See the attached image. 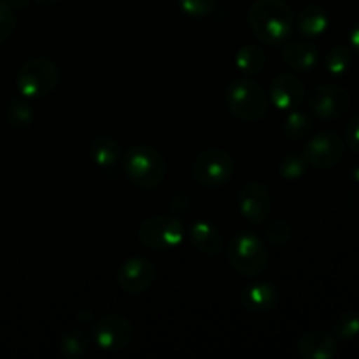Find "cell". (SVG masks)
Segmentation results:
<instances>
[{
    "label": "cell",
    "mask_w": 359,
    "mask_h": 359,
    "mask_svg": "<svg viewBox=\"0 0 359 359\" xmlns=\"http://www.w3.org/2000/svg\"><path fill=\"white\" fill-rule=\"evenodd\" d=\"M252 34L269 46H279L293 34L294 14L284 0H256L249 9Z\"/></svg>",
    "instance_id": "obj_1"
},
{
    "label": "cell",
    "mask_w": 359,
    "mask_h": 359,
    "mask_svg": "<svg viewBox=\"0 0 359 359\" xmlns=\"http://www.w3.org/2000/svg\"><path fill=\"white\" fill-rule=\"evenodd\" d=\"M123 170L133 186L140 189H154L167 175V163L156 147L140 144L130 147L123 154Z\"/></svg>",
    "instance_id": "obj_2"
},
{
    "label": "cell",
    "mask_w": 359,
    "mask_h": 359,
    "mask_svg": "<svg viewBox=\"0 0 359 359\" xmlns=\"http://www.w3.org/2000/svg\"><path fill=\"white\" fill-rule=\"evenodd\" d=\"M228 262L231 269L241 276H259L269 263V251L265 248V242L255 231H238L228 244Z\"/></svg>",
    "instance_id": "obj_3"
},
{
    "label": "cell",
    "mask_w": 359,
    "mask_h": 359,
    "mask_svg": "<svg viewBox=\"0 0 359 359\" xmlns=\"http://www.w3.org/2000/svg\"><path fill=\"white\" fill-rule=\"evenodd\" d=\"M224 102H226L228 111L242 121H258L269 112L266 93L259 84L248 77L230 83L224 93Z\"/></svg>",
    "instance_id": "obj_4"
},
{
    "label": "cell",
    "mask_w": 359,
    "mask_h": 359,
    "mask_svg": "<svg viewBox=\"0 0 359 359\" xmlns=\"http://www.w3.org/2000/svg\"><path fill=\"white\" fill-rule=\"evenodd\" d=\"M60 83V70L48 58H32L20 67L16 74V86L25 98H44L56 90Z\"/></svg>",
    "instance_id": "obj_5"
},
{
    "label": "cell",
    "mask_w": 359,
    "mask_h": 359,
    "mask_svg": "<svg viewBox=\"0 0 359 359\" xmlns=\"http://www.w3.org/2000/svg\"><path fill=\"white\" fill-rule=\"evenodd\" d=\"M235 172L233 158L223 149H207L193 163V177L200 186L217 189L226 184Z\"/></svg>",
    "instance_id": "obj_6"
},
{
    "label": "cell",
    "mask_w": 359,
    "mask_h": 359,
    "mask_svg": "<svg viewBox=\"0 0 359 359\" xmlns=\"http://www.w3.org/2000/svg\"><path fill=\"white\" fill-rule=\"evenodd\" d=\"M139 238L144 245L154 251H167L181 244L184 238V228L174 216H154L140 224Z\"/></svg>",
    "instance_id": "obj_7"
},
{
    "label": "cell",
    "mask_w": 359,
    "mask_h": 359,
    "mask_svg": "<svg viewBox=\"0 0 359 359\" xmlns=\"http://www.w3.org/2000/svg\"><path fill=\"white\" fill-rule=\"evenodd\" d=\"M93 340L102 351L118 353L126 349L133 340V326L125 316L105 314L93 325Z\"/></svg>",
    "instance_id": "obj_8"
},
{
    "label": "cell",
    "mask_w": 359,
    "mask_h": 359,
    "mask_svg": "<svg viewBox=\"0 0 359 359\" xmlns=\"http://www.w3.org/2000/svg\"><path fill=\"white\" fill-rule=\"evenodd\" d=\"M309 109L319 119H339L351 109V93L340 84H323L309 97Z\"/></svg>",
    "instance_id": "obj_9"
},
{
    "label": "cell",
    "mask_w": 359,
    "mask_h": 359,
    "mask_svg": "<svg viewBox=\"0 0 359 359\" xmlns=\"http://www.w3.org/2000/svg\"><path fill=\"white\" fill-rule=\"evenodd\" d=\"M344 151H346V144L335 132H321L309 139L302 154L309 167L325 170V168L335 167L342 160Z\"/></svg>",
    "instance_id": "obj_10"
},
{
    "label": "cell",
    "mask_w": 359,
    "mask_h": 359,
    "mask_svg": "<svg viewBox=\"0 0 359 359\" xmlns=\"http://www.w3.org/2000/svg\"><path fill=\"white\" fill-rule=\"evenodd\" d=\"M238 209L245 221L251 224H263L272 214L269 189L256 181L245 182L238 193Z\"/></svg>",
    "instance_id": "obj_11"
},
{
    "label": "cell",
    "mask_w": 359,
    "mask_h": 359,
    "mask_svg": "<svg viewBox=\"0 0 359 359\" xmlns=\"http://www.w3.org/2000/svg\"><path fill=\"white\" fill-rule=\"evenodd\" d=\"M156 277V269L147 258H130L119 266L118 270V284L125 293L140 294L149 290L151 284Z\"/></svg>",
    "instance_id": "obj_12"
},
{
    "label": "cell",
    "mask_w": 359,
    "mask_h": 359,
    "mask_svg": "<svg viewBox=\"0 0 359 359\" xmlns=\"http://www.w3.org/2000/svg\"><path fill=\"white\" fill-rule=\"evenodd\" d=\"M304 97V83L293 74H279L270 83V100L280 111H293L300 107Z\"/></svg>",
    "instance_id": "obj_13"
},
{
    "label": "cell",
    "mask_w": 359,
    "mask_h": 359,
    "mask_svg": "<svg viewBox=\"0 0 359 359\" xmlns=\"http://www.w3.org/2000/svg\"><path fill=\"white\" fill-rule=\"evenodd\" d=\"M297 353L304 359H333L339 354V342L323 330H312L298 339Z\"/></svg>",
    "instance_id": "obj_14"
},
{
    "label": "cell",
    "mask_w": 359,
    "mask_h": 359,
    "mask_svg": "<svg viewBox=\"0 0 359 359\" xmlns=\"http://www.w3.org/2000/svg\"><path fill=\"white\" fill-rule=\"evenodd\" d=\"M238 300L245 311L263 314V312L273 311L279 305V291L276 286L266 283L249 284V286L242 287Z\"/></svg>",
    "instance_id": "obj_15"
},
{
    "label": "cell",
    "mask_w": 359,
    "mask_h": 359,
    "mask_svg": "<svg viewBox=\"0 0 359 359\" xmlns=\"http://www.w3.org/2000/svg\"><path fill=\"white\" fill-rule=\"evenodd\" d=\"M189 238L196 251H200L202 255L216 256L223 249V235H221L219 228L214 226L209 221L196 219L189 226Z\"/></svg>",
    "instance_id": "obj_16"
},
{
    "label": "cell",
    "mask_w": 359,
    "mask_h": 359,
    "mask_svg": "<svg viewBox=\"0 0 359 359\" xmlns=\"http://www.w3.org/2000/svg\"><path fill=\"white\" fill-rule=\"evenodd\" d=\"M283 60L286 62V65H290L293 70H305L314 69L316 63L319 60L318 48L314 44L307 41H293L284 48L283 51Z\"/></svg>",
    "instance_id": "obj_17"
},
{
    "label": "cell",
    "mask_w": 359,
    "mask_h": 359,
    "mask_svg": "<svg viewBox=\"0 0 359 359\" xmlns=\"http://www.w3.org/2000/svg\"><path fill=\"white\" fill-rule=\"evenodd\" d=\"M328 13L318 4H309L300 11L297 18V27L304 37H319L328 28Z\"/></svg>",
    "instance_id": "obj_18"
},
{
    "label": "cell",
    "mask_w": 359,
    "mask_h": 359,
    "mask_svg": "<svg viewBox=\"0 0 359 359\" xmlns=\"http://www.w3.org/2000/svg\"><path fill=\"white\" fill-rule=\"evenodd\" d=\"M88 153H90V160L97 167L109 168L114 167L119 161V158H121V146L114 139H111V137L98 135L91 140Z\"/></svg>",
    "instance_id": "obj_19"
},
{
    "label": "cell",
    "mask_w": 359,
    "mask_h": 359,
    "mask_svg": "<svg viewBox=\"0 0 359 359\" xmlns=\"http://www.w3.org/2000/svg\"><path fill=\"white\" fill-rule=\"evenodd\" d=\"M266 56L262 48L255 44H245L235 55V65L245 76H256L265 69Z\"/></svg>",
    "instance_id": "obj_20"
},
{
    "label": "cell",
    "mask_w": 359,
    "mask_h": 359,
    "mask_svg": "<svg viewBox=\"0 0 359 359\" xmlns=\"http://www.w3.org/2000/svg\"><path fill=\"white\" fill-rule=\"evenodd\" d=\"M34 118L35 112L32 109V105L27 100H21V98L11 100L6 109V121L16 130L28 128L34 123Z\"/></svg>",
    "instance_id": "obj_21"
},
{
    "label": "cell",
    "mask_w": 359,
    "mask_h": 359,
    "mask_svg": "<svg viewBox=\"0 0 359 359\" xmlns=\"http://www.w3.org/2000/svg\"><path fill=\"white\" fill-rule=\"evenodd\" d=\"M312 128H314V121L311 116L297 109H293L284 121V133L290 140H304L305 137L311 135Z\"/></svg>",
    "instance_id": "obj_22"
},
{
    "label": "cell",
    "mask_w": 359,
    "mask_h": 359,
    "mask_svg": "<svg viewBox=\"0 0 359 359\" xmlns=\"http://www.w3.org/2000/svg\"><path fill=\"white\" fill-rule=\"evenodd\" d=\"M90 351V339L79 330H70L60 340V354L63 358H83Z\"/></svg>",
    "instance_id": "obj_23"
},
{
    "label": "cell",
    "mask_w": 359,
    "mask_h": 359,
    "mask_svg": "<svg viewBox=\"0 0 359 359\" xmlns=\"http://www.w3.org/2000/svg\"><path fill=\"white\" fill-rule=\"evenodd\" d=\"M351 62H353V49L349 46H335L330 49L325 56V69L332 76H342L349 70Z\"/></svg>",
    "instance_id": "obj_24"
},
{
    "label": "cell",
    "mask_w": 359,
    "mask_h": 359,
    "mask_svg": "<svg viewBox=\"0 0 359 359\" xmlns=\"http://www.w3.org/2000/svg\"><path fill=\"white\" fill-rule=\"evenodd\" d=\"M307 161H305L304 154L297 153H286L279 161V174L283 175L286 181H298L304 177L305 170H307Z\"/></svg>",
    "instance_id": "obj_25"
},
{
    "label": "cell",
    "mask_w": 359,
    "mask_h": 359,
    "mask_svg": "<svg viewBox=\"0 0 359 359\" xmlns=\"http://www.w3.org/2000/svg\"><path fill=\"white\" fill-rule=\"evenodd\" d=\"M333 332L342 340L356 339L359 335V312L349 311L340 314L333 323Z\"/></svg>",
    "instance_id": "obj_26"
},
{
    "label": "cell",
    "mask_w": 359,
    "mask_h": 359,
    "mask_svg": "<svg viewBox=\"0 0 359 359\" xmlns=\"http://www.w3.org/2000/svg\"><path fill=\"white\" fill-rule=\"evenodd\" d=\"M266 241L272 245H277V248H283L293 237V228H291L290 223L286 221H273L272 224H269L265 230Z\"/></svg>",
    "instance_id": "obj_27"
},
{
    "label": "cell",
    "mask_w": 359,
    "mask_h": 359,
    "mask_svg": "<svg viewBox=\"0 0 359 359\" xmlns=\"http://www.w3.org/2000/svg\"><path fill=\"white\" fill-rule=\"evenodd\" d=\"M16 25L18 20L14 9L7 2L0 0V44H4V42L13 37Z\"/></svg>",
    "instance_id": "obj_28"
},
{
    "label": "cell",
    "mask_w": 359,
    "mask_h": 359,
    "mask_svg": "<svg viewBox=\"0 0 359 359\" xmlns=\"http://www.w3.org/2000/svg\"><path fill=\"white\" fill-rule=\"evenodd\" d=\"M177 4L188 16L205 18L216 9L217 0H177Z\"/></svg>",
    "instance_id": "obj_29"
},
{
    "label": "cell",
    "mask_w": 359,
    "mask_h": 359,
    "mask_svg": "<svg viewBox=\"0 0 359 359\" xmlns=\"http://www.w3.org/2000/svg\"><path fill=\"white\" fill-rule=\"evenodd\" d=\"M346 142L354 153L359 154V112L353 116L346 125Z\"/></svg>",
    "instance_id": "obj_30"
},
{
    "label": "cell",
    "mask_w": 359,
    "mask_h": 359,
    "mask_svg": "<svg viewBox=\"0 0 359 359\" xmlns=\"http://www.w3.org/2000/svg\"><path fill=\"white\" fill-rule=\"evenodd\" d=\"M349 41H351V49H353L354 53H358V55H359V21L356 25H354L353 30H351Z\"/></svg>",
    "instance_id": "obj_31"
},
{
    "label": "cell",
    "mask_w": 359,
    "mask_h": 359,
    "mask_svg": "<svg viewBox=\"0 0 359 359\" xmlns=\"http://www.w3.org/2000/svg\"><path fill=\"white\" fill-rule=\"evenodd\" d=\"M4 2L9 4L13 9H27L28 4H30V0H4Z\"/></svg>",
    "instance_id": "obj_32"
},
{
    "label": "cell",
    "mask_w": 359,
    "mask_h": 359,
    "mask_svg": "<svg viewBox=\"0 0 359 359\" xmlns=\"http://www.w3.org/2000/svg\"><path fill=\"white\" fill-rule=\"evenodd\" d=\"M35 2H39L41 6H56V4H60L62 0H35Z\"/></svg>",
    "instance_id": "obj_33"
}]
</instances>
